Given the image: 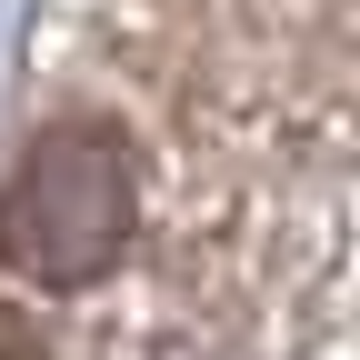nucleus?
I'll return each mask as SVG.
<instances>
[{
	"instance_id": "nucleus-1",
	"label": "nucleus",
	"mask_w": 360,
	"mask_h": 360,
	"mask_svg": "<svg viewBox=\"0 0 360 360\" xmlns=\"http://www.w3.org/2000/svg\"><path fill=\"white\" fill-rule=\"evenodd\" d=\"M130 220H141L130 141L101 120H60L0 180V270H20L40 290H90L130 250Z\"/></svg>"
}]
</instances>
